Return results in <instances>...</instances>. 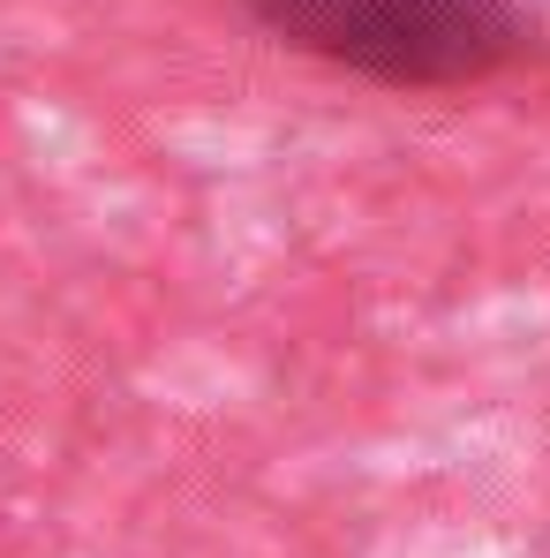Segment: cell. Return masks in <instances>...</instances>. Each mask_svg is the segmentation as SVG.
Returning <instances> with one entry per match:
<instances>
[{
	"instance_id": "1",
	"label": "cell",
	"mask_w": 550,
	"mask_h": 558,
	"mask_svg": "<svg viewBox=\"0 0 550 558\" xmlns=\"http://www.w3.org/2000/svg\"><path fill=\"white\" fill-rule=\"evenodd\" d=\"M249 23L384 92H467L543 53L528 0H242Z\"/></svg>"
}]
</instances>
